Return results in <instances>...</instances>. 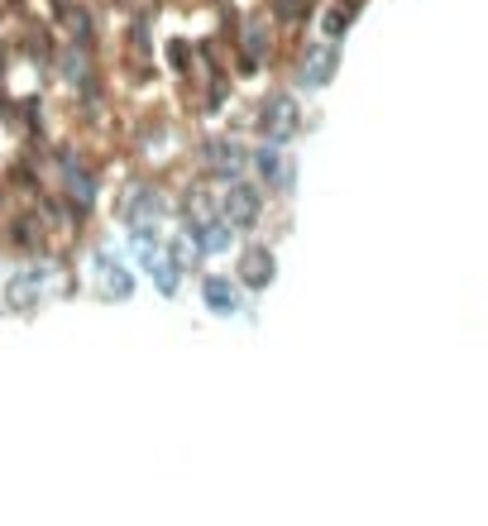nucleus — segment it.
Wrapping results in <instances>:
<instances>
[{"label": "nucleus", "mask_w": 488, "mask_h": 526, "mask_svg": "<svg viewBox=\"0 0 488 526\" xmlns=\"http://www.w3.org/2000/svg\"><path fill=\"white\" fill-rule=\"evenodd\" d=\"M144 273H149V283L158 287V297H168V302H173V297L182 292V278H187V273H182V268L168 259V254H158V259L149 263Z\"/></svg>", "instance_id": "nucleus-25"}, {"label": "nucleus", "mask_w": 488, "mask_h": 526, "mask_svg": "<svg viewBox=\"0 0 488 526\" xmlns=\"http://www.w3.org/2000/svg\"><path fill=\"white\" fill-rule=\"evenodd\" d=\"M201 307L211 311L216 321H235L244 311V287L235 283V273H201L197 278Z\"/></svg>", "instance_id": "nucleus-15"}, {"label": "nucleus", "mask_w": 488, "mask_h": 526, "mask_svg": "<svg viewBox=\"0 0 488 526\" xmlns=\"http://www.w3.org/2000/svg\"><path fill=\"white\" fill-rule=\"evenodd\" d=\"M130 154L134 163L144 168V173H173L187 163L192 154V139L182 134L178 120H168V115H144L139 125L130 130Z\"/></svg>", "instance_id": "nucleus-3"}, {"label": "nucleus", "mask_w": 488, "mask_h": 526, "mask_svg": "<svg viewBox=\"0 0 488 526\" xmlns=\"http://www.w3.org/2000/svg\"><path fill=\"white\" fill-rule=\"evenodd\" d=\"M106 5H115V10H125V15H130V10L139 5V0H106Z\"/></svg>", "instance_id": "nucleus-29"}, {"label": "nucleus", "mask_w": 488, "mask_h": 526, "mask_svg": "<svg viewBox=\"0 0 488 526\" xmlns=\"http://www.w3.org/2000/svg\"><path fill=\"white\" fill-rule=\"evenodd\" d=\"M96 278H101V292H106L111 302H130L134 292H139V278H134V268H130V263H120L115 254L101 263V268H96Z\"/></svg>", "instance_id": "nucleus-22"}, {"label": "nucleus", "mask_w": 488, "mask_h": 526, "mask_svg": "<svg viewBox=\"0 0 488 526\" xmlns=\"http://www.w3.org/2000/svg\"><path fill=\"white\" fill-rule=\"evenodd\" d=\"M192 96H201V101H197L201 120H216V115H225V110H230V101H235V72H206Z\"/></svg>", "instance_id": "nucleus-17"}, {"label": "nucleus", "mask_w": 488, "mask_h": 526, "mask_svg": "<svg viewBox=\"0 0 488 526\" xmlns=\"http://www.w3.org/2000/svg\"><path fill=\"white\" fill-rule=\"evenodd\" d=\"M249 177L264 187L268 197H292V187H297V158H292V149H283V144L259 139V144L249 149Z\"/></svg>", "instance_id": "nucleus-12"}, {"label": "nucleus", "mask_w": 488, "mask_h": 526, "mask_svg": "<svg viewBox=\"0 0 488 526\" xmlns=\"http://www.w3.org/2000/svg\"><path fill=\"white\" fill-rule=\"evenodd\" d=\"M0 201H5V182H0Z\"/></svg>", "instance_id": "nucleus-30"}, {"label": "nucleus", "mask_w": 488, "mask_h": 526, "mask_svg": "<svg viewBox=\"0 0 488 526\" xmlns=\"http://www.w3.org/2000/svg\"><path fill=\"white\" fill-rule=\"evenodd\" d=\"M235 283L244 287V297H264L278 283V249L268 240H249L235 249Z\"/></svg>", "instance_id": "nucleus-13"}, {"label": "nucleus", "mask_w": 488, "mask_h": 526, "mask_svg": "<svg viewBox=\"0 0 488 526\" xmlns=\"http://www.w3.org/2000/svg\"><path fill=\"white\" fill-rule=\"evenodd\" d=\"M163 63H168V72H173V82H178L182 91H197V82H201L197 44H192L187 34H173V39L163 44Z\"/></svg>", "instance_id": "nucleus-18"}, {"label": "nucleus", "mask_w": 488, "mask_h": 526, "mask_svg": "<svg viewBox=\"0 0 488 526\" xmlns=\"http://www.w3.org/2000/svg\"><path fill=\"white\" fill-rule=\"evenodd\" d=\"M125 235H130L134 263H139V273H144V268L163 254V230H158V220H139V225H130Z\"/></svg>", "instance_id": "nucleus-23"}, {"label": "nucleus", "mask_w": 488, "mask_h": 526, "mask_svg": "<svg viewBox=\"0 0 488 526\" xmlns=\"http://www.w3.org/2000/svg\"><path fill=\"white\" fill-rule=\"evenodd\" d=\"M48 273L39 259H20V268H10L5 273V283H0V311H10V316H34V311L48 302Z\"/></svg>", "instance_id": "nucleus-9"}, {"label": "nucleus", "mask_w": 488, "mask_h": 526, "mask_svg": "<svg viewBox=\"0 0 488 526\" xmlns=\"http://www.w3.org/2000/svg\"><path fill=\"white\" fill-rule=\"evenodd\" d=\"M264 15L283 39H297L311 20H316V0H264Z\"/></svg>", "instance_id": "nucleus-19"}, {"label": "nucleus", "mask_w": 488, "mask_h": 526, "mask_svg": "<svg viewBox=\"0 0 488 526\" xmlns=\"http://www.w3.org/2000/svg\"><path fill=\"white\" fill-rule=\"evenodd\" d=\"M192 244L201 249V259H225L230 249H240V230H235V225H230V220L216 211V216H211L197 230V240H192Z\"/></svg>", "instance_id": "nucleus-21"}, {"label": "nucleus", "mask_w": 488, "mask_h": 526, "mask_svg": "<svg viewBox=\"0 0 488 526\" xmlns=\"http://www.w3.org/2000/svg\"><path fill=\"white\" fill-rule=\"evenodd\" d=\"M163 254L178 263L182 273H197V268H201V249L192 244V235H182V230L173 235V240H163Z\"/></svg>", "instance_id": "nucleus-26"}, {"label": "nucleus", "mask_w": 488, "mask_h": 526, "mask_svg": "<svg viewBox=\"0 0 488 526\" xmlns=\"http://www.w3.org/2000/svg\"><path fill=\"white\" fill-rule=\"evenodd\" d=\"M111 216L130 230V225H139V220H168V216H178V197L168 192V182L158 173H130L120 187H115V197H111Z\"/></svg>", "instance_id": "nucleus-4"}, {"label": "nucleus", "mask_w": 488, "mask_h": 526, "mask_svg": "<svg viewBox=\"0 0 488 526\" xmlns=\"http://www.w3.org/2000/svg\"><path fill=\"white\" fill-rule=\"evenodd\" d=\"M0 240H5V249H10L15 259H39L44 249H53V235L44 230L34 201H20V206L5 211V220H0Z\"/></svg>", "instance_id": "nucleus-11"}, {"label": "nucleus", "mask_w": 488, "mask_h": 526, "mask_svg": "<svg viewBox=\"0 0 488 526\" xmlns=\"http://www.w3.org/2000/svg\"><path fill=\"white\" fill-rule=\"evenodd\" d=\"M0 24H5V5H0Z\"/></svg>", "instance_id": "nucleus-31"}, {"label": "nucleus", "mask_w": 488, "mask_h": 526, "mask_svg": "<svg viewBox=\"0 0 488 526\" xmlns=\"http://www.w3.org/2000/svg\"><path fill=\"white\" fill-rule=\"evenodd\" d=\"M211 5H221V0H211Z\"/></svg>", "instance_id": "nucleus-32"}, {"label": "nucleus", "mask_w": 488, "mask_h": 526, "mask_svg": "<svg viewBox=\"0 0 488 526\" xmlns=\"http://www.w3.org/2000/svg\"><path fill=\"white\" fill-rule=\"evenodd\" d=\"M316 20H321V39H335V44H345L359 15L350 10V5H345V0H331V5H326V10L316 15Z\"/></svg>", "instance_id": "nucleus-24"}, {"label": "nucleus", "mask_w": 488, "mask_h": 526, "mask_svg": "<svg viewBox=\"0 0 488 526\" xmlns=\"http://www.w3.org/2000/svg\"><path fill=\"white\" fill-rule=\"evenodd\" d=\"M0 125L10 134H20V96L5 87V77H0Z\"/></svg>", "instance_id": "nucleus-27"}, {"label": "nucleus", "mask_w": 488, "mask_h": 526, "mask_svg": "<svg viewBox=\"0 0 488 526\" xmlns=\"http://www.w3.org/2000/svg\"><path fill=\"white\" fill-rule=\"evenodd\" d=\"M268 192L254 182V177H235V182H225L216 187V206H221V216L240 230V235H254L259 225L268 220Z\"/></svg>", "instance_id": "nucleus-8"}, {"label": "nucleus", "mask_w": 488, "mask_h": 526, "mask_svg": "<svg viewBox=\"0 0 488 526\" xmlns=\"http://www.w3.org/2000/svg\"><path fill=\"white\" fill-rule=\"evenodd\" d=\"M249 134H259V139H268V144L292 149V144L302 139V101H297L288 87H268L264 96L254 101Z\"/></svg>", "instance_id": "nucleus-6"}, {"label": "nucleus", "mask_w": 488, "mask_h": 526, "mask_svg": "<svg viewBox=\"0 0 488 526\" xmlns=\"http://www.w3.org/2000/svg\"><path fill=\"white\" fill-rule=\"evenodd\" d=\"M15 48H20V63L34 67V77L39 82H48V77H58V34H53V24H39L34 15H24L20 20V39H15Z\"/></svg>", "instance_id": "nucleus-14"}, {"label": "nucleus", "mask_w": 488, "mask_h": 526, "mask_svg": "<svg viewBox=\"0 0 488 526\" xmlns=\"http://www.w3.org/2000/svg\"><path fill=\"white\" fill-rule=\"evenodd\" d=\"M0 182H5V197L34 201L48 187L44 182V158L34 154V149H24V154H15L5 168H0Z\"/></svg>", "instance_id": "nucleus-16"}, {"label": "nucleus", "mask_w": 488, "mask_h": 526, "mask_svg": "<svg viewBox=\"0 0 488 526\" xmlns=\"http://www.w3.org/2000/svg\"><path fill=\"white\" fill-rule=\"evenodd\" d=\"M44 168L53 173L58 192H63L72 206H82L87 216H96L106 177H101V163H91V158L82 154V144H72V139H58V144H48Z\"/></svg>", "instance_id": "nucleus-1"}, {"label": "nucleus", "mask_w": 488, "mask_h": 526, "mask_svg": "<svg viewBox=\"0 0 488 526\" xmlns=\"http://www.w3.org/2000/svg\"><path fill=\"white\" fill-rule=\"evenodd\" d=\"M249 149L235 130H201L192 139V163H197V177H206L211 187H225L235 177H249Z\"/></svg>", "instance_id": "nucleus-5"}, {"label": "nucleus", "mask_w": 488, "mask_h": 526, "mask_svg": "<svg viewBox=\"0 0 488 526\" xmlns=\"http://www.w3.org/2000/svg\"><path fill=\"white\" fill-rule=\"evenodd\" d=\"M340 72V44L335 39H307L292 53V87L297 91H326Z\"/></svg>", "instance_id": "nucleus-10"}, {"label": "nucleus", "mask_w": 488, "mask_h": 526, "mask_svg": "<svg viewBox=\"0 0 488 526\" xmlns=\"http://www.w3.org/2000/svg\"><path fill=\"white\" fill-rule=\"evenodd\" d=\"M120 72L130 87H149L154 82V5H134L125 34H120Z\"/></svg>", "instance_id": "nucleus-7"}, {"label": "nucleus", "mask_w": 488, "mask_h": 526, "mask_svg": "<svg viewBox=\"0 0 488 526\" xmlns=\"http://www.w3.org/2000/svg\"><path fill=\"white\" fill-rule=\"evenodd\" d=\"M15 63H20V48H15V39H5V34H0V77H10Z\"/></svg>", "instance_id": "nucleus-28"}, {"label": "nucleus", "mask_w": 488, "mask_h": 526, "mask_svg": "<svg viewBox=\"0 0 488 526\" xmlns=\"http://www.w3.org/2000/svg\"><path fill=\"white\" fill-rule=\"evenodd\" d=\"M58 29H63L72 44L101 48V20H96V10H91L87 0H72V5L63 10V20H58Z\"/></svg>", "instance_id": "nucleus-20"}, {"label": "nucleus", "mask_w": 488, "mask_h": 526, "mask_svg": "<svg viewBox=\"0 0 488 526\" xmlns=\"http://www.w3.org/2000/svg\"><path fill=\"white\" fill-rule=\"evenodd\" d=\"M278 48H283V34L273 29L264 10H240V24L230 29V72L235 82H249V77H264L268 67L278 63Z\"/></svg>", "instance_id": "nucleus-2"}]
</instances>
